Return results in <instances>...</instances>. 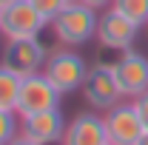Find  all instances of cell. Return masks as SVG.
<instances>
[{
  "mask_svg": "<svg viewBox=\"0 0 148 145\" xmlns=\"http://www.w3.org/2000/svg\"><path fill=\"white\" fill-rule=\"evenodd\" d=\"M29 3H32V6H34V9L49 20V23H51V20H54L57 14L69 6V0H29Z\"/></svg>",
  "mask_w": 148,
  "mask_h": 145,
  "instance_id": "15",
  "label": "cell"
},
{
  "mask_svg": "<svg viewBox=\"0 0 148 145\" xmlns=\"http://www.w3.org/2000/svg\"><path fill=\"white\" fill-rule=\"evenodd\" d=\"M97 9L83 0H69V6L51 20V31L63 46H86L97 37Z\"/></svg>",
  "mask_w": 148,
  "mask_h": 145,
  "instance_id": "1",
  "label": "cell"
},
{
  "mask_svg": "<svg viewBox=\"0 0 148 145\" xmlns=\"http://www.w3.org/2000/svg\"><path fill=\"white\" fill-rule=\"evenodd\" d=\"M46 26H49V20L43 17L29 0H14L12 6L3 9L0 34L6 40H26V37H40V31Z\"/></svg>",
  "mask_w": 148,
  "mask_h": 145,
  "instance_id": "5",
  "label": "cell"
},
{
  "mask_svg": "<svg viewBox=\"0 0 148 145\" xmlns=\"http://www.w3.org/2000/svg\"><path fill=\"white\" fill-rule=\"evenodd\" d=\"M66 120L60 108L51 111H40V114H32V117H20V134H26L32 142L37 145H54L63 140L66 134Z\"/></svg>",
  "mask_w": 148,
  "mask_h": 145,
  "instance_id": "10",
  "label": "cell"
},
{
  "mask_svg": "<svg viewBox=\"0 0 148 145\" xmlns=\"http://www.w3.org/2000/svg\"><path fill=\"white\" fill-rule=\"evenodd\" d=\"M46 60H49L46 46L37 37H26V40H6L0 63L6 68H12L14 74H20V77H29V74L43 71Z\"/></svg>",
  "mask_w": 148,
  "mask_h": 145,
  "instance_id": "7",
  "label": "cell"
},
{
  "mask_svg": "<svg viewBox=\"0 0 148 145\" xmlns=\"http://www.w3.org/2000/svg\"><path fill=\"white\" fill-rule=\"evenodd\" d=\"M43 74L54 83L57 91L71 94V91L83 88L86 74H88V66H86V60L77 54L74 49H60L54 54H49L46 66H43Z\"/></svg>",
  "mask_w": 148,
  "mask_h": 145,
  "instance_id": "2",
  "label": "cell"
},
{
  "mask_svg": "<svg viewBox=\"0 0 148 145\" xmlns=\"http://www.w3.org/2000/svg\"><path fill=\"white\" fill-rule=\"evenodd\" d=\"M80 91H83L86 103H88L94 111H108V108H114V105L123 100V91H120V85H117L114 68H111L108 63L91 66Z\"/></svg>",
  "mask_w": 148,
  "mask_h": 145,
  "instance_id": "4",
  "label": "cell"
},
{
  "mask_svg": "<svg viewBox=\"0 0 148 145\" xmlns=\"http://www.w3.org/2000/svg\"><path fill=\"white\" fill-rule=\"evenodd\" d=\"M143 26H137L134 20H128L123 12H117L114 6L106 9L100 20H97V43L103 49H114V51H128L131 46L137 43Z\"/></svg>",
  "mask_w": 148,
  "mask_h": 145,
  "instance_id": "6",
  "label": "cell"
},
{
  "mask_svg": "<svg viewBox=\"0 0 148 145\" xmlns=\"http://www.w3.org/2000/svg\"><path fill=\"white\" fill-rule=\"evenodd\" d=\"M14 0H0V9H6V6H12Z\"/></svg>",
  "mask_w": 148,
  "mask_h": 145,
  "instance_id": "20",
  "label": "cell"
},
{
  "mask_svg": "<svg viewBox=\"0 0 148 145\" xmlns=\"http://www.w3.org/2000/svg\"><path fill=\"white\" fill-rule=\"evenodd\" d=\"M83 3H86V6H91V9H97V12H100V9L114 6V0H83Z\"/></svg>",
  "mask_w": 148,
  "mask_h": 145,
  "instance_id": "17",
  "label": "cell"
},
{
  "mask_svg": "<svg viewBox=\"0 0 148 145\" xmlns=\"http://www.w3.org/2000/svg\"><path fill=\"white\" fill-rule=\"evenodd\" d=\"M114 77H117V85L123 91V97H140L148 91V57L143 51H120L117 63H111Z\"/></svg>",
  "mask_w": 148,
  "mask_h": 145,
  "instance_id": "8",
  "label": "cell"
},
{
  "mask_svg": "<svg viewBox=\"0 0 148 145\" xmlns=\"http://www.w3.org/2000/svg\"><path fill=\"white\" fill-rule=\"evenodd\" d=\"M20 83H23V77L14 74L12 68H6V66L0 63V108L3 111H14V114H17Z\"/></svg>",
  "mask_w": 148,
  "mask_h": 145,
  "instance_id": "12",
  "label": "cell"
},
{
  "mask_svg": "<svg viewBox=\"0 0 148 145\" xmlns=\"http://www.w3.org/2000/svg\"><path fill=\"white\" fill-rule=\"evenodd\" d=\"M60 145H108V131L103 114H77L66 125Z\"/></svg>",
  "mask_w": 148,
  "mask_h": 145,
  "instance_id": "11",
  "label": "cell"
},
{
  "mask_svg": "<svg viewBox=\"0 0 148 145\" xmlns=\"http://www.w3.org/2000/svg\"><path fill=\"white\" fill-rule=\"evenodd\" d=\"M0 20H3V9H0Z\"/></svg>",
  "mask_w": 148,
  "mask_h": 145,
  "instance_id": "21",
  "label": "cell"
},
{
  "mask_svg": "<svg viewBox=\"0 0 148 145\" xmlns=\"http://www.w3.org/2000/svg\"><path fill=\"white\" fill-rule=\"evenodd\" d=\"M137 145H148V131L143 134V137H140V140H137Z\"/></svg>",
  "mask_w": 148,
  "mask_h": 145,
  "instance_id": "19",
  "label": "cell"
},
{
  "mask_svg": "<svg viewBox=\"0 0 148 145\" xmlns=\"http://www.w3.org/2000/svg\"><path fill=\"white\" fill-rule=\"evenodd\" d=\"M9 145H37V142H32V140H29L26 134H17V137H14V140H12Z\"/></svg>",
  "mask_w": 148,
  "mask_h": 145,
  "instance_id": "18",
  "label": "cell"
},
{
  "mask_svg": "<svg viewBox=\"0 0 148 145\" xmlns=\"http://www.w3.org/2000/svg\"><path fill=\"white\" fill-rule=\"evenodd\" d=\"M145 29H148V23H145Z\"/></svg>",
  "mask_w": 148,
  "mask_h": 145,
  "instance_id": "22",
  "label": "cell"
},
{
  "mask_svg": "<svg viewBox=\"0 0 148 145\" xmlns=\"http://www.w3.org/2000/svg\"><path fill=\"white\" fill-rule=\"evenodd\" d=\"M20 134V125L14 120V111H3L0 108V145H9Z\"/></svg>",
  "mask_w": 148,
  "mask_h": 145,
  "instance_id": "14",
  "label": "cell"
},
{
  "mask_svg": "<svg viewBox=\"0 0 148 145\" xmlns=\"http://www.w3.org/2000/svg\"><path fill=\"white\" fill-rule=\"evenodd\" d=\"M114 9L123 12L128 20H134L137 26L148 23V0H114Z\"/></svg>",
  "mask_w": 148,
  "mask_h": 145,
  "instance_id": "13",
  "label": "cell"
},
{
  "mask_svg": "<svg viewBox=\"0 0 148 145\" xmlns=\"http://www.w3.org/2000/svg\"><path fill=\"white\" fill-rule=\"evenodd\" d=\"M131 103H134V108H137V114H140V120H143V125H145V131H148V91L140 94V97H134Z\"/></svg>",
  "mask_w": 148,
  "mask_h": 145,
  "instance_id": "16",
  "label": "cell"
},
{
  "mask_svg": "<svg viewBox=\"0 0 148 145\" xmlns=\"http://www.w3.org/2000/svg\"><path fill=\"white\" fill-rule=\"evenodd\" d=\"M103 120L108 131V145H137V140L145 134L134 103H117L114 108L103 111Z\"/></svg>",
  "mask_w": 148,
  "mask_h": 145,
  "instance_id": "9",
  "label": "cell"
},
{
  "mask_svg": "<svg viewBox=\"0 0 148 145\" xmlns=\"http://www.w3.org/2000/svg\"><path fill=\"white\" fill-rule=\"evenodd\" d=\"M60 97H63V91H57L54 83L43 71L29 74V77H23V83H20L17 114L20 117H32V114H40V111L60 108Z\"/></svg>",
  "mask_w": 148,
  "mask_h": 145,
  "instance_id": "3",
  "label": "cell"
}]
</instances>
